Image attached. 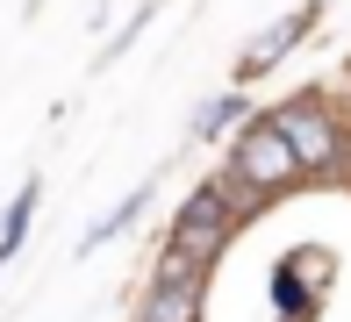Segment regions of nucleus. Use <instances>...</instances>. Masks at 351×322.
Here are the masks:
<instances>
[{
  "label": "nucleus",
  "instance_id": "obj_1",
  "mask_svg": "<svg viewBox=\"0 0 351 322\" xmlns=\"http://www.w3.org/2000/svg\"><path fill=\"white\" fill-rule=\"evenodd\" d=\"M294 172H301V158H294V143H287V129L258 122L244 136V151H237V179H244V186H287Z\"/></svg>",
  "mask_w": 351,
  "mask_h": 322
},
{
  "label": "nucleus",
  "instance_id": "obj_2",
  "mask_svg": "<svg viewBox=\"0 0 351 322\" xmlns=\"http://www.w3.org/2000/svg\"><path fill=\"white\" fill-rule=\"evenodd\" d=\"M222 230H230V208H222V186H201L194 201L180 208V222H172V251L180 258H208L215 244H222Z\"/></svg>",
  "mask_w": 351,
  "mask_h": 322
},
{
  "label": "nucleus",
  "instance_id": "obj_3",
  "mask_svg": "<svg viewBox=\"0 0 351 322\" xmlns=\"http://www.w3.org/2000/svg\"><path fill=\"white\" fill-rule=\"evenodd\" d=\"M287 129V143H294V158H301V172H323L330 158H337V129H330L315 108H287V115H273Z\"/></svg>",
  "mask_w": 351,
  "mask_h": 322
},
{
  "label": "nucleus",
  "instance_id": "obj_4",
  "mask_svg": "<svg viewBox=\"0 0 351 322\" xmlns=\"http://www.w3.org/2000/svg\"><path fill=\"white\" fill-rule=\"evenodd\" d=\"M308 29H315V8H301V14H287L280 29H265V36L251 43V51H244V72H258V64H273L280 51H294V43L308 36Z\"/></svg>",
  "mask_w": 351,
  "mask_h": 322
},
{
  "label": "nucleus",
  "instance_id": "obj_5",
  "mask_svg": "<svg viewBox=\"0 0 351 322\" xmlns=\"http://www.w3.org/2000/svg\"><path fill=\"white\" fill-rule=\"evenodd\" d=\"M143 322H194V286H158Z\"/></svg>",
  "mask_w": 351,
  "mask_h": 322
},
{
  "label": "nucleus",
  "instance_id": "obj_6",
  "mask_svg": "<svg viewBox=\"0 0 351 322\" xmlns=\"http://www.w3.org/2000/svg\"><path fill=\"white\" fill-rule=\"evenodd\" d=\"M29 208H36V186H22V193H14L8 230H0V258H14V244H22V230H29Z\"/></svg>",
  "mask_w": 351,
  "mask_h": 322
},
{
  "label": "nucleus",
  "instance_id": "obj_7",
  "mask_svg": "<svg viewBox=\"0 0 351 322\" xmlns=\"http://www.w3.org/2000/svg\"><path fill=\"white\" fill-rule=\"evenodd\" d=\"M222 122H237V93H222V101H208V108L194 115V129H201V136H215Z\"/></svg>",
  "mask_w": 351,
  "mask_h": 322
}]
</instances>
